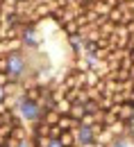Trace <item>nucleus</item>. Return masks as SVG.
<instances>
[{
  "label": "nucleus",
  "instance_id": "obj_1",
  "mask_svg": "<svg viewBox=\"0 0 134 147\" xmlns=\"http://www.w3.org/2000/svg\"><path fill=\"white\" fill-rule=\"evenodd\" d=\"M7 73L16 82H25V79H34V73L30 70V61H27V50L20 52H9L7 55Z\"/></svg>",
  "mask_w": 134,
  "mask_h": 147
},
{
  "label": "nucleus",
  "instance_id": "obj_18",
  "mask_svg": "<svg viewBox=\"0 0 134 147\" xmlns=\"http://www.w3.org/2000/svg\"><path fill=\"white\" fill-rule=\"evenodd\" d=\"M84 75H86V86H84V88H89V86H96L98 82H100V77H98L93 70H86Z\"/></svg>",
  "mask_w": 134,
  "mask_h": 147
},
{
  "label": "nucleus",
  "instance_id": "obj_22",
  "mask_svg": "<svg viewBox=\"0 0 134 147\" xmlns=\"http://www.w3.org/2000/svg\"><path fill=\"white\" fill-rule=\"evenodd\" d=\"M16 2H18V0H0L2 7H16Z\"/></svg>",
  "mask_w": 134,
  "mask_h": 147
},
{
  "label": "nucleus",
  "instance_id": "obj_26",
  "mask_svg": "<svg viewBox=\"0 0 134 147\" xmlns=\"http://www.w3.org/2000/svg\"><path fill=\"white\" fill-rule=\"evenodd\" d=\"M130 59H132V63H134V48L130 50Z\"/></svg>",
  "mask_w": 134,
  "mask_h": 147
},
{
  "label": "nucleus",
  "instance_id": "obj_9",
  "mask_svg": "<svg viewBox=\"0 0 134 147\" xmlns=\"http://www.w3.org/2000/svg\"><path fill=\"white\" fill-rule=\"evenodd\" d=\"M123 16H125L123 7H120V5H116V7H112V9H109L107 20H109V23H114V25H123Z\"/></svg>",
  "mask_w": 134,
  "mask_h": 147
},
{
  "label": "nucleus",
  "instance_id": "obj_10",
  "mask_svg": "<svg viewBox=\"0 0 134 147\" xmlns=\"http://www.w3.org/2000/svg\"><path fill=\"white\" fill-rule=\"evenodd\" d=\"M91 9L96 11V14L100 16V18H107V14H109V9H112V7H109L107 2H102V0H93V5H91Z\"/></svg>",
  "mask_w": 134,
  "mask_h": 147
},
{
  "label": "nucleus",
  "instance_id": "obj_13",
  "mask_svg": "<svg viewBox=\"0 0 134 147\" xmlns=\"http://www.w3.org/2000/svg\"><path fill=\"white\" fill-rule=\"evenodd\" d=\"M71 104H73V102H68L66 97H61V100H57V102H55V111H57L59 115H68V109H71Z\"/></svg>",
  "mask_w": 134,
  "mask_h": 147
},
{
  "label": "nucleus",
  "instance_id": "obj_21",
  "mask_svg": "<svg viewBox=\"0 0 134 147\" xmlns=\"http://www.w3.org/2000/svg\"><path fill=\"white\" fill-rule=\"evenodd\" d=\"M46 147H64V145L59 143L57 138H48V145H46Z\"/></svg>",
  "mask_w": 134,
  "mask_h": 147
},
{
  "label": "nucleus",
  "instance_id": "obj_17",
  "mask_svg": "<svg viewBox=\"0 0 134 147\" xmlns=\"http://www.w3.org/2000/svg\"><path fill=\"white\" fill-rule=\"evenodd\" d=\"M84 104V113H98L100 107H98V100H86V102H82Z\"/></svg>",
  "mask_w": 134,
  "mask_h": 147
},
{
  "label": "nucleus",
  "instance_id": "obj_8",
  "mask_svg": "<svg viewBox=\"0 0 134 147\" xmlns=\"http://www.w3.org/2000/svg\"><path fill=\"white\" fill-rule=\"evenodd\" d=\"M57 127L64 131V129H71V131H75L77 127H80V120H75V118H71V115H59L57 120Z\"/></svg>",
  "mask_w": 134,
  "mask_h": 147
},
{
  "label": "nucleus",
  "instance_id": "obj_3",
  "mask_svg": "<svg viewBox=\"0 0 134 147\" xmlns=\"http://www.w3.org/2000/svg\"><path fill=\"white\" fill-rule=\"evenodd\" d=\"M102 129V125L98 122L93 127H86V125H80L75 129V145L77 147H96V131Z\"/></svg>",
  "mask_w": 134,
  "mask_h": 147
},
{
  "label": "nucleus",
  "instance_id": "obj_15",
  "mask_svg": "<svg viewBox=\"0 0 134 147\" xmlns=\"http://www.w3.org/2000/svg\"><path fill=\"white\" fill-rule=\"evenodd\" d=\"M43 120H46V125H57V120H59V113L55 109H50V111H43V115H41Z\"/></svg>",
  "mask_w": 134,
  "mask_h": 147
},
{
  "label": "nucleus",
  "instance_id": "obj_23",
  "mask_svg": "<svg viewBox=\"0 0 134 147\" xmlns=\"http://www.w3.org/2000/svg\"><path fill=\"white\" fill-rule=\"evenodd\" d=\"M7 111H9V107H7V102H0V115H2V113H7Z\"/></svg>",
  "mask_w": 134,
  "mask_h": 147
},
{
  "label": "nucleus",
  "instance_id": "obj_27",
  "mask_svg": "<svg viewBox=\"0 0 134 147\" xmlns=\"http://www.w3.org/2000/svg\"><path fill=\"white\" fill-rule=\"evenodd\" d=\"M64 147H77V145H64Z\"/></svg>",
  "mask_w": 134,
  "mask_h": 147
},
{
  "label": "nucleus",
  "instance_id": "obj_16",
  "mask_svg": "<svg viewBox=\"0 0 134 147\" xmlns=\"http://www.w3.org/2000/svg\"><path fill=\"white\" fill-rule=\"evenodd\" d=\"M105 147H134V145L125 138V136H120V138H114L109 145H105Z\"/></svg>",
  "mask_w": 134,
  "mask_h": 147
},
{
  "label": "nucleus",
  "instance_id": "obj_25",
  "mask_svg": "<svg viewBox=\"0 0 134 147\" xmlns=\"http://www.w3.org/2000/svg\"><path fill=\"white\" fill-rule=\"evenodd\" d=\"M18 147H32V143L30 140H23V143H18Z\"/></svg>",
  "mask_w": 134,
  "mask_h": 147
},
{
  "label": "nucleus",
  "instance_id": "obj_20",
  "mask_svg": "<svg viewBox=\"0 0 134 147\" xmlns=\"http://www.w3.org/2000/svg\"><path fill=\"white\" fill-rule=\"evenodd\" d=\"M9 82H12V77H9V73H7V70H2V73H0V86H7Z\"/></svg>",
  "mask_w": 134,
  "mask_h": 147
},
{
  "label": "nucleus",
  "instance_id": "obj_7",
  "mask_svg": "<svg viewBox=\"0 0 134 147\" xmlns=\"http://www.w3.org/2000/svg\"><path fill=\"white\" fill-rule=\"evenodd\" d=\"M109 131H112V136H114V138H120V136H127V122H123V120H118V118H116L114 122H112V125H109Z\"/></svg>",
  "mask_w": 134,
  "mask_h": 147
},
{
  "label": "nucleus",
  "instance_id": "obj_2",
  "mask_svg": "<svg viewBox=\"0 0 134 147\" xmlns=\"http://www.w3.org/2000/svg\"><path fill=\"white\" fill-rule=\"evenodd\" d=\"M12 111H16L20 115V120L30 127L34 120H39L41 115H43V111H41V107H39V102H34V100H25L23 95H16V107Z\"/></svg>",
  "mask_w": 134,
  "mask_h": 147
},
{
  "label": "nucleus",
  "instance_id": "obj_28",
  "mask_svg": "<svg viewBox=\"0 0 134 147\" xmlns=\"http://www.w3.org/2000/svg\"><path fill=\"white\" fill-rule=\"evenodd\" d=\"M132 118H134V107H132Z\"/></svg>",
  "mask_w": 134,
  "mask_h": 147
},
{
  "label": "nucleus",
  "instance_id": "obj_24",
  "mask_svg": "<svg viewBox=\"0 0 134 147\" xmlns=\"http://www.w3.org/2000/svg\"><path fill=\"white\" fill-rule=\"evenodd\" d=\"M7 100V93H5V86H0V102Z\"/></svg>",
  "mask_w": 134,
  "mask_h": 147
},
{
  "label": "nucleus",
  "instance_id": "obj_19",
  "mask_svg": "<svg viewBox=\"0 0 134 147\" xmlns=\"http://www.w3.org/2000/svg\"><path fill=\"white\" fill-rule=\"evenodd\" d=\"M120 7H123V11L134 14V0H125V2H120Z\"/></svg>",
  "mask_w": 134,
  "mask_h": 147
},
{
  "label": "nucleus",
  "instance_id": "obj_6",
  "mask_svg": "<svg viewBox=\"0 0 134 147\" xmlns=\"http://www.w3.org/2000/svg\"><path fill=\"white\" fill-rule=\"evenodd\" d=\"M132 107H134V104H130V102H120L118 109H116V118L123 120V122L132 120Z\"/></svg>",
  "mask_w": 134,
  "mask_h": 147
},
{
  "label": "nucleus",
  "instance_id": "obj_12",
  "mask_svg": "<svg viewBox=\"0 0 134 147\" xmlns=\"http://www.w3.org/2000/svg\"><path fill=\"white\" fill-rule=\"evenodd\" d=\"M59 30H61L66 36H71V34H77V32H80V25H77V20L73 18V20H68V23H64Z\"/></svg>",
  "mask_w": 134,
  "mask_h": 147
},
{
  "label": "nucleus",
  "instance_id": "obj_4",
  "mask_svg": "<svg viewBox=\"0 0 134 147\" xmlns=\"http://www.w3.org/2000/svg\"><path fill=\"white\" fill-rule=\"evenodd\" d=\"M20 41H23V50H39L41 48V34H39V27L34 25H23L20 30Z\"/></svg>",
  "mask_w": 134,
  "mask_h": 147
},
{
  "label": "nucleus",
  "instance_id": "obj_14",
  "mask_svg": "<svg viewBox=\"0 0 134 147\" xmlns=\"http://www.w3.org/2000/svg\"><path fill=\"white\" fill-rule=\"evenodd\" d=\"M68 115L75 118V120H80V118L84 115V104H82V102H73L71 109H68Z\"/></svg>",
  "mask_w": 134,
  "mask_h": 147
},
{
  "label": "nucleus",
  "instance_id": "obj_5",
  "mask_svg": "<svg viewBox=\"0 0 134 147\" xmlns=\"http://www.w3.org/2000/svg\"><path fill=\"white\" fill-rule=\"evenodd\" d=\"M9 136H12L14 140H18V143H23V140H30V127H27V125H14Z\"/></svg>",
  "mask_w": 134,
  "mask_h": 147
},
{
  "label": "nucleus",
  "instance_id": "obj_11",
  "mask_svg": "<svg viewBox=\"0 0 134 147\" xmlns=\"http://www.w3.org/2000/svg\"><path fill=\"white\" fill-rule=\"evenodd\" d=\"M61 145H75V131H71V129H64L61 134H59L57 138Z\"/></svg>",
  "mask_w": 134,
  "mask_h": 147
}]
</instances>
